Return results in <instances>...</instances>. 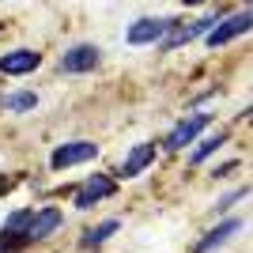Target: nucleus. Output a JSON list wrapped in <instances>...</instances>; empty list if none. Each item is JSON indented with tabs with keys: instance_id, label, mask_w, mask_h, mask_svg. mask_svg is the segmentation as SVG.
I'll return each instance as SVG.
<instances>
[{
	"instance_id": "f257e3e1",
	"label": "nucleus",
	"mask_w": 253,
	"mask_h": 253,
	"mask_svg": "<svg viewBox=\"0 0 253 253\" xmlns=\"http://www.w3.org/2000/svg\"><path fill=\"white\" fill-rule=\"evenodd\" d=\"M253 27V19H250V11H231V15H219V19L208 27V38H204V45H227V42H234V38H242L246 31Z\"/></svg>"
},
{
	"instance_id": "0eeeda50",
	"label": "nucleus",
	"mask_w": 253,
	"mask_h": 253,
	"mask_svg": "<svg viewBox=\"0 0 253 253\" xmlns=\"http://www.w3.org/2000/svg\"><path fill=\"white\" fill-rule=\"evenodd\" d=\"M95 64H98V49L95 45H72V49L61 57L64 72H91Z\"/></svg>"
},
{
	"instance_id": "423d86ee",
	"label": "nucleus",
	"mask_w": 253,
	"mask_h": 253,
	"mask_svg": "<svg viewBox=\"0 0 253 253\" xmlns=\"http://www.w3.org/2000/svg\"><path fill=\"white\" fill-rule=\"evenodd\" d=\"M57 227H61V211H57V208L34 211V215H31V227H27V242H42V238H49Z\"/></svg>"
},
{
	"instance_id": "20e7f679",
	"label": "nucleus",
	"mask_w": 253,
	"mask_h": 253,
	"mask_svg": "<svg viewBox=\"0 0 253 253\" xmlns=\"http://www.w3.org/2000/svg\"><path fill=\"white\" fill-rule=\"evenodd\" d=\"M170 31V19H136L128 27V45H151Z\"/></svg>"
},
{
	"instance_id": "f03ea898",
	"label": "nucleus",
	"mask_w": 253,
	"mask_h": 253,
	"mask_svg": "<svg viewBox=\"0 0 253 253\" xmlns=\"http://www.w3.org/2000/svg\"><path fill=\"white\" fill-rule=\"evenodd\" d=\"M95 155H98L95 144H87V140H68V144H61V148H53L49 167L53 170H68V167H80V163H91Z\"/></svg>"
},
{
	"instance_id": "f8f14e48",
	"label": "nucleus",
	"mask_w": 253,
	"mask_h": 253,
	"mask_svg": "<svg viewBox=\"0 0 253 253\" xmlns=\"http://www.w3.org/2000/svg\"><path fill=\"white\" fill-rule=\"evenodd\" d=\"M117 227H121L117 219H106V223H98L95 231H87V234H84V246H102L106 238H110V234H117Z\"/></svg>"
},
{
	"instance_id": "4468645a",
	"label": "nucleus",
	"mask_w": 253,
	"mask_h": 253,
	"mask_svg": "<svg viewBox=\"0 0 253 253\" xmlns=\"http://www.w3.org/2000/svg\"><path fill=\"white\" fill-rule=\"evenodd\" d=\"M181 4H204V0H181Z\"/></svg>"
},
{
	"instance_id": "7ed1b4c3",
	"label": "nucleus",
	"mask_w": 253,
	"mask_h": 253,
	"mask_svg": "<svg viewBox=\"0 0 253 253\" xmlns=\"http://www.w3.org/2000/svg\"><path fill=\"white\" fill-rule=\"evenodd\" d=\"M204 125H208V117H204V114H193V117H185V121H181V125H174V132L167 136V148H170V151L189 148L193 140H197V136L204 132Z\"/></svg>"
},
{
	"instance_id": "9d476101",
	"label": "nucleus",
	"mask_w": 253,
	"mask_h": 253,
	"mask_svg": "<svg viewBox=\"0 0 253 253\" xmlns=\"http://www.w3.org/2000/svg\"><path fill=\"white\" fill-rule=\"evenodd\" d=\"M238 227H242L238 219H227V223H219L215 231H208V234L201 238V242H197V250H193V253H208V250H215V246H223L227 238H231V234H238Z\"/></svg>"
},
{
	"instance_id": "ddd939ff",
	"label": "nucleus",
	"mask_w": 253,
	"mask_h": 253,
	"mask_svg": "<svg viewBox=\"0 0 253 253\" xmlns=\"http://www.w3.org/2000/svg\"><path fill=\"white\" fill-rule=\"evenodd\" d=\"M223 144H227V136H211V140H204L201 148L193 151V167H201L204 159H208V155H211V151H215V148H223Z\"/></svg>"
},
{
	"instance_id": "39448f33",
	"label": "nucleus",
	"mask_w": 253,
	"mask_h": 253,
	"mask_svg": "<svg viewBox=\"0 0 253 253\" xmlns=\"http://www.w3.org/2000/svg\"><path fill=\"white\" fill-rule=\"evenodd\" d=\"M38 61H42V57L34 49H15V53H4V57H0V72L4 76H27V72L38 68Z\"/></svg>"
},
{
	"instance_id": "6e6552de",
	"label": "nucleus",
	"mask_w": 253,
	"mask_h": 253,
	"mask_svg": "<svg viewBox=\"0 0 253 253\" xmlns=\"http://www.w3.org/2000/svg\"><path fill=\"white\" fill-rule=\"evenodd\" d=\"M106 197H114V178H106V174H95V178H91L84 189H80L76 204H80V208H87V204H98V201H106Z\"/></svg>"
},
{
	"instance_id": "1a4fd4ad",
	"label": "nucleus",
	"mask_w": 253,
	"mask_h": 253,
	"mask_svg": "<svg viewBox=\"0 0 253 253\" xmlns=\"http://www.w3.org/2000/svg\"><path fill=\"white\" fill-rule=\"evenodd\" d=\"M151 159H155V148H151V144H136V148L125 155V163H121V178H136V174H144V170L151 167Z\"/></svg>"
},
{
	"instance_id": "9b49d317",
	"label": "nucleus",
	"mask_w": 253,
	"mask_h": 253,
	"mask_svg": "<svg viewBox=\"0 0 253 253\" xmlns=\"http://www.w3.org/2000/svg\"><path fill=\"white\" fill-rule=\"evenodd\" d=\"M34 106H38V95H31V91L4 95V110H11V114H27V110H34Z\"/></svg>"
}]
</instances>
